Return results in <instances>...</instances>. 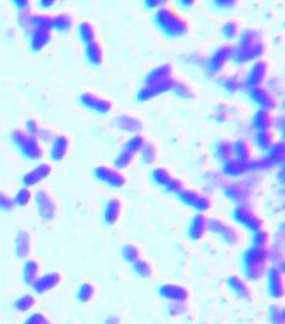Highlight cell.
<instances>
[{
    "mask_svg": "<svg viewBox=\"0 0 285 324\" xmlns=\"http://www.w3.org/2000/svg\"><path fill=\"white\" fill-rule=\"evenodd\" d=\"M36 203H37L39 215L46 220H52L56 216L57 206L56 203L51 198V195L46 190H39L36 194Z\"/></svg>",
    "mask_w": 285,
    "mask_h": 324,
    "instance_id": "cell-8",
    "label": "cell"
},
{
    "mask_svg": "<svg viewBox=\"0 0 285 324\" xmlns=\"http://www.w3.org/2000/svg\"><path fill=\"white\" fill-rule=\"evenodd\" d=\"M232 154H234V148L232 144L229 142H222L218 145V156L224 161L231 160Z\"/></svg>",
    "mask_w": 285,
    "mask_h": 324,
    "instance_id": "cell-41",
    "label": "cell"
},
{
    "mask_svg": "<svg viewBox=\"0 0 285 324\" xmlns=\"http://www.w3.org/2000/svg\"><path fill=\"white\" fill-rule=\"evenodd\" d=\"M232 54H234V48H232V47H221V48L212 56L211 61H209V69L213 73L222 70V68L227 64V62L231 58Z\"/></svg>",
    "mask_w": 285,
    "mask_h": 324,
    "instance_id": "cell-14",
    "label": "cell"
},
{
    "mask_svg": "<svg viewBox=\"0 0 285 324\" xmlns=\"http://www.w3.org/2000/svg\"><path fill=\"white\" fill-rule=\"evenodd\" d=\"M81 102H82L83 106L95 109L97 112H101V113H107L112 109V103L108 100L98 97L97 95L90 92H86L81 96Z\"/></svg>",
    "mask_w": 285,
    "mask_h": 324,
    "instance_id": "cell-13",
    "label": "cell"
},
{
    "mask_svg": "<svg viewBox=\"0 0 285 324\" xmlns=\"http://www.w3.org/2000/svg\"><path fill=\"white\" fill-rule=\"evenodd\" d=\"M153 178L158 184L167 185L171 179V176L166 168H157L153 171Z\"/></svg>",
    "mask_w": 285,
    "mask_h": 324,
    "instance_id": "cell-47",
    "label": "cell"
},
{
    "mask_svg": "<svg viewBox=\"0 0 285 324\" xmlns=\"http://www.w3.org/2000/svg\"><path fill=\"white\" fill-rule=\"evenodd\" d=\"M119 323H120V320L119 317H116V316H109L106 321V324H119Z\"/></svg>",
    "mask_w": 285,
    "mask_h": 324,
    "instance_id": "cell-59",
    "label": "cell"
},
{
    "mask_svg": "<svg viewBox=\"0 0 285 324\" xmlns=\"http://www.w3.org/2000/svg\"><path fill=\"white\" fill-rule=\"evenodd\" d=\"M61 281V276L59 273H49L43 276H39L37 280L33 283V289L37 294H44V292L53 290Z\"/></svg>",
    "mask_w": 285,
    "mask_h": 324,
    "instance_id": "cell-15",
    "label": "cell"
},
{
    "mask_svg": "<svg viewBox=\"0 0 285 324\" xmlns=\"http://www.w3.org/2000/svg\"><path fill=\"white\" fill-rule=\"evenodd\" d=\"M142 158L146 163H153L157 158V149L153 144H146L142 149Z\"/></svg>",
    "mask_w": 285,
    "mask_h": 324,
    "instance_id": "cell-46",
    "label": "cell"
},
{
    "mask_svg": "<svg viewBox=\"0 0 285 324\" xmlns=\"http://www.w3.org/2000/svg\"><path fill=\"white\" fill-rule=\"evenodd\" d=\"M227 194L230 199L236 200V202H244L248 198V187L244 183H235L227 188Z\"/></svg>",
    "mask_w": 285,
    "mask_h": 324,
    "instance_id": "cell-23",
    "label": "cell"
},
{
    "mask_svg": "<svg viewBox=\"0 0 285 324\" xmlns=\"http://www.w3.org/2000/svg\"><path fill=\"white\" fill-rule=\"evenodd\" d=\"M15 4H16V6L19 7L21 11H22V10L30 9V2L26 1V0H16V1H15Z\"/></svg>",
    "mask_w": 285,
    "mask_h": 324,
    "instance_id": "cell-58",
    "label": "cell"
},
{
    "mask_svg": "<svg viewBox=\"0 0 285 324\" xmlns=\"http://www.w3.org/2000/svg\"><path fill=\"white\" fill-rule=\"evenodd\" d=\"M263 51H265V46L260 40L258 33L253 31H245L232 56L237 62H247L262 56Z\"/></svg>",
    "mask_w": 285,
    "mask_h": 324,
    "instance_id": "cell-1",
    "label": "cell"
},
{
    "mask_svg": "<svg viewBox=\"0 0 285 324\" xmlns=\"http://www.w3.org/2000/svg\"><path fill=\"white\" fill-rule=\"evenodd\" d=\"M159 294L167 300H171L172 302H185L189 299V291L184 286L175 284H166L159 289Z\"/></svg>",
    "mask_w": 285,
    "mask_h": 324,
    "instance_id": "cell-12",
    "label": "cell"
},
{
    "mask_svg": "<svg viewBox=\"0 0 285 324\" xmlns=\"http://www.w3.org/2000/svg\"><path fill=\"white\" fill-rule=\"evenodd\" d=\"M48 324H49V323H48Z\"/></svg>",
    "mask_w": 285,
    "mask_h": 324,
    "instance_id": "cell-63",
    "label": "cell"
},
{
    "mask_svg": "<svg viewBox=\"0 0 285 324\" xmlns=\"http://www.w3.org/2000/svg\"><path fill=\"white\" fill-rule=\"evenodd\" d=\"M132 158L133 155L131 153H129V151L126 150L122 151V153L117 156L116 160H115V166H116L117 168H125V167H127L131 163Z\"/></svg>",
    "mask_w": 285,
    "mask_h": 324,
    "instance_id": "cell-48",
    "label": "cell"
},
{
    "mask_svg": "<svg viewBox=\"0 0 285 324\" xmlns=\"http://www.w3.org/2000/svg\"><path fill=\"white\" fill-rule=\"evenodd\" d=\"M207 219H206L205 215L202 214H198L195 218L192 219L190 225L189 234L190 237L193 240H200L202 239L205 232L207 231Z\"/></svg>",
    "mask_w": 285,
    "mask_h": 324,
    "instance_id": "cell-20",
    "label": "cell"
},
{
    "mask_svg": "<svg viewBox=\"0 0 285 324\" xmlns=\"http://www.w3.org/2000/svg\"><path fill=\"white\" fill-rule=\"evenodd\" d=\"M117 127L126 132H137L142 128V123L131 116H120L116 118Z\"/></svg>",
    "mask_w": 285,
    "mask_h": 324,
    "instance_id": "cell-27",
    "label": "cell"
},
{
    "mask_svg": "<svg viewBox=\"0 0 285 324\" xmlns=\"http://www.w3.org/2000/svg\"><path fill=\"white\" fill-rule=\"evenodd\" d=\"M269 318H271V322L273 324H284V310L279 306H272L269 308Z\"/></svg>",
    "mask_w": 285,
    "mask_h": 324,
    "instance_id": "cell-43",
    "label": "cell"
},
{
    "mask_svg": "<svg viewBox=\"0 0 285 324\" xmlns=\"http://www.w3.org/2000/svg\"><path fill=\"white\" fill-rule=\"evenodd\" d=\"M174 87L176 90L177 95H180L181 97H190L191 96V90L185 83H175Z\"/></svg>",
    "mask_w": 285,
    "mask_h": 324,
    "instance_id": "cell-55",
    "label": "cell"
},
{
    "mask_svg": "<svg viewBox=\"0 0 285 324\" xmlns=\"http://www.w3.org/2000/svg\"><path fill=\"white\" fill-rule=\"evenodd\" d=\"M180 199L185 204L193 206V208L200 211L208 210L209 206H211V200L206 195L200 194L196 190L184 189L182 192H180Z\"/></svg>",
    "mask_w": 285,
    "mask_h": 324,
    "instance_id": "cell-10",
    "label": "cell"
},
{
    "mask_svg": "<svg viewBox=\"0 0 285 324\" xmlns=\"http://www.w3.org/2000/svg\"><path fill=\"white\" fill-rule=\"evenodd\" d=\"M30 25L35 26V28H48L52 30L54 27V17L48 15H33L30 17Z\"/></svg>",
    "mask_w": 285,
    "mask_h": 324,
    "instance_id": "cell-33",
    "label": "cell"
},
{
    "mask_svg": "<svg viewBox=\"0 0 285 324\" xmlns=\"http://www.w3.org/2000/svg\"><path fill=\"white\" fill-rule=\"evenodd\" d=\"M31 198H32V194H31L30 190H28L27 188H22V189H20L19 192L16 193V195H15L14 203L15 205L26 206L31 202Z\"/></svg>",
    "mask_w": 285,
    "mask_h": 324,
    "instance_id": "cell-44",
    "label": "cell"
},
{
    "mask_svg": "<svg viewBox=\"0 0 285 324\" xmlns=\"http://www.w3.org/2000/svg\"><path fill=\"white\" fill-rule=\"evenodd\" d=\"M235 219L237 223L242 224L244 226H246L247 229L252 230V231H260L262 230L263 223L252 210L246 205H240L235 209Z\"/></svg>",
    "mask_w": 285,
    "mask_h": 324,
    "instance_id": "cell-5",
    "label": "cell"
},
{
    "mask_svg": "<svg viewBox=\"0 0 285 324\" xmlns=\"http://www.w3.org/2000/svg\"><path fill=\"white\" fill-rule=\"evenodd\" d=\"M272 142H273V135H272V133L268 132V130L260 132L257 134V144L263 150H267V149L271 148Z\"/></svg>",
    "mask_w": 285,
    "mask_h": 324,
    "instance_id": "cell-45",
    "label": "cell"
},
{
    "mask_svg": "<svg viewBox=\"0 0 285 324\" xmlns=\"http://www.w3.org/2000/svg\"><path fill=\"white\" fill-rule=\"evenodd\" d=\"M171 77V67L168 64H164L152 70V72L148 74L147 79H146V82L147 83L158 82V81L169 79Z\"/></svg>",
    "mask_w": 285,
    "mask_h": 324,
    "instance_id": "cell-25",
    "label": "cell"
},
{
    "mask_svg": "<svg viewBox=\"0 0 285 324\" xmlns=\"http://www.w3.org/2000/svg\"><path fill=\"white\" fill-rule=\"evenodd\" d=\"M157 23L166 33L171 36H181L187 32V22L174 11L168 9H161L156 15Z\"/></svg>",
    "mask_w": 285,
    "mask_h": 324,
    "instance_id": "cell-3",
    "label": "cell"
},
{
    "mask_svg": "<svg viewBox=\"0 0 285 324\" xmlns=\"http://www.w3.org/2000/svg\"><path fill=\"white\" fill-rule=\"evenodd\" d=\"M268 290L274 299L284 296V279L279 268L273 266L268 270Z\"/></svg>",
    "mask_w": 285,
    "mask_h": 324,
    "instance_id": "cell-11",
    "label": "cell"
},
{
    "mask_svg": "<svg viewBox=\"0 0 285 324\" xmlns=\"http://www.w3.org/2000/svg\"><path fill=\"white\" fill-rule=\"evenodd\" d=\"M52 38V32L48 28H35L31 33V47L33 51L38 52L49 43Z\"/></svg>",
    "mask_w": 285,
    "mask_h": 324,
    "instance_id": "cell-18",
    "label": "cell"
},
{
    "mask_svg": "<svg viewBox=\"0 0 285 324\" xmlns=\"http://www.w3.org/2000/svg\"><path fill=\"white\" fill-rule=\"evenodd\" d=\"M174 85H175V81L172 80L171 78H169V79H166V80L158 81V82L147 83V85H146L145 87L141 90L138 97L143 101L150 100V98L156 97V96L161 95V93L166 92V91L171 90V88H174Z\"/></svg>",
    "mask_w": 285,
    "mask_h": 324,
    "instance_id": "cell-7",
    "label": "cell"
},
{
    "mask_svg": "<svg viewBox=\"0 0 285 324\" xmlns=\"http://www.w3.org/2000/svg\"><path fill=\"white\" fill-rule=\"evenodd\" d=\"M167 189H168V192L180 193L184 190V184H182V182L180 181V179L171 178L168 184H167Z\"/></svg>",
    "mask_w": 285,
    "mask_h": 324,
    "instance_id": "cell-52",
    "label": "cell"
},
{
    "mask_svg": "<svg viewBox=\"0 0 285 324\" xmlns=\"http://www.w3.org/2000/svg\"><path fill=\"white\" fill-rule=\"evenodd\" d=\"M236 79H232V78H230L228 79V81L226 82V86L229 88V90H236L237 86H240V82H237V81H235Z\"/></svg>",
    "mask_w": 285,
    "mask_h": 324,
    "instance_id": "cell-57",
    "label": "cell"
},
{
    "mask_svg": "<svg viewBox=\"0 0 285 324\" xmlns=\"http://www.w3.org/2000/svg\"><path fill=\"white\" fill-rule=\"evenodd\" d=\"M248 169V163H244L237 160H229L227 161L226 166H224V172L229 176H240V174L245 173Z\"/></svg>",
    "mask_w": 285,
    "mask_h": 324,
    "instance_id": "cell-31",
    "label": "cell"
},
{
    "mask_svg": "<svg viewBox=\"0 0 285 324\" xmlns=\"http://www.w3.org/2000/svg\"><path fill=\"white\" fill-rule=\"evenodd\" d=\"M267 63L266 62H257L251 69L250 74L247 77V83L252 87H256V86L260 85L263 80H265L267 75Z\"/></svg>",
    "mask_w": 285,
    "mask_h": 324,
    "instance_id": "cell-19",
    "label": "cell"
},
{
    "mask_svg": "<svg viewBox=\"0 0 285 324\" xmlns=\"http://www.w3.org/2000/svg\"><path fill=\"white\" fill-rule=\"evenodd\" d=\"M272 123H273L272 116L269 114L268 111H266V109H260V111L256 113L255 119H253V124H255V127L257 128L260 132L268 130L269 128L272 127Z\"/></svg>",
    "mask_w": 285,
    "mask_h": 324,
    "instance_id": "cell-26",
    "label": "cell"
},
{
    "mask_svg": "<svg viewBox=\"0 0 285 324\" xmlns=\"http://www.w3.org/2000/svg\"><path fill=\"white\" fill-rule=\"evenodd\" d=\"M36 304L35 297L31 296V295H25V296L20 297V299L16 300V302L14 304V307L16 308L19 312H27L31 308L33 307Z\"/></svg>",
    "mask_w": 285,
    "mask_h": 324,
    "instance_id": "cell-36",
    "label": "cell"
},
{
    "mask_svg": "<svg viewBox=\"0 0 285 324\" xmlns=\"http://www.w3.org/2000/svg\"><path fill=\"white\" fill-rule=\"evenodd\" d=\"M269 252L267 248L251 247L245 254L246 274L251 280H258L267 271Z\"/></svg>",
    "mask_w": 285,
    "mask_h": 324,
    "instance_id": "cell-2",
    "label": "cell"
},
{
    "mask_svg": "<svg viewBox=\"0 0 285 324\" xmlns=\"http://www.w3.org/2000/svg\"><path fill=\"white\" fill-rule=\"evenodd\" d=\"M78 30H80V36L83 42H86L87 44L95 42V28H93V26L90 22H82L80 25V27H78Z\"/></svg>",
    "mask_w": 285,
    "mask_h": 324,
    "instance_id": "cell-35",
    "label": "cell"
},
{
    "mask_svg": "<svg viewBox=\"0 0 285 324\" xmlns=\"http://www.w3.org/2000/svg\"><path fill=\"white\" fill-rule=\"evenodd\" d=\"M228 284L229 286L231 287V290H234L235 294L239 297L246 299V297L250 296V290H248L247 285L245 284V281L242 280V279H240L239 276H230Z\"/></svg>",
    "mask_w": 285,
    "mask_h": 324,
    "instance_id": "cell-29",
    "label": "cell"
},
{
    "mask_svg": "<svg viewBox=\"0 0 285 324\" xmlns=\"http://www.w3.org/2000/svg\"><path fill=\"white\" fill-rule=\"evenodd\" d=\"M120 213H121V203L119 199H112L107 204L106 213H104V219L108 224L113 225L119 220Z\"/></svg>",
    "mask_w": 285,
    "mask_h": 324,
    "instance_id": "cell-24",
    "label": "cell"
},
{
    "mask_svg": "<svg viewBox=\"0 0 285 324\" xmlns=\"http://www.w3.org/2000/svg\"><path fill=\"white\" fill-rule=\"evenodd\" d=\"M38 135L39 138H42V139L44 140V142L52 140V138H53V134H52V132H49L48 129H39Z\"/></svg>",
    "mask_w": 285,
    "mask_h": 324,
    "instance_id": "cell-56",
    "label": "cell"
},
{
    "mask_svg": "<svg viewBox=\"0 0 285 324\" xmlns=\"http://www.w3.org/2000/svg\"><path fill=\"white\" fill-rule=\"evenodd\" d=\"M95 174L99 181L106 182L107 184L112 185L114 188L122 187L125 184V177L116 169L109 168L107 166L97 167Z\"/></svg>",
    "mask_w": 285,
    "mask_h": 324,
    "instance_id": "cell-9",
    "label": "cell"
},
{
    "mask_svg": "<svg viewBox=\"0 0 285 324\" xmlns=\"http://www.w3.org/2000/svg\"><path fill=\"white\" fill-rule=\"evenodd\" d=\"M269 149L271 150H269V155L267 158V161L269 162V164L281 163L284 159V144L278 143Z\"/></svg>",
    "mask_w": 285,
    "mask_h": 324,
    "instance_id": "cell-34",
    "label": "cell"
},
{
    "mask_svg": "<svg viewBox=\"0 0 285 324\" xmlns=\"http://www.w3.org/2000/svg\"><path fill=\"white\" fill-rule=\"evenodd\" d=\"M140 249L133 244H126L122 248V255L130 263H135L136 260L140 259Z\"/></svg>",
    "mask_w": 285,
    "mask_h": 324,
    "instance_id": "cell-40",
    "label": "cell"
},
{
    "mask_svg": "<svg viewBox=\"0 0 285 324\" xmlns=\"http://www.w3.org/2000/svg\"><path fill=\"white\" fill-rule=\"evenodd\" d=\"M93 295H95V287H93V285L90 283H85L81 285L80 290H78L77 297L81 302L86 304V302L92 300Z\"/></svg>",
    "mask_w": 285,
    "mask_h": 324,
    "instance_id": "cell-37",
    "label": "cell"
},
{
    "mask_svg": "<svg viewBox=\"0 0 285 324\" xmlns=\"http://www.w3.org/2000/svg\"><path fill=\"white\" fill-rule=\"evenodd\" d=\"M14 206H15L14 199L10 198L7 194H5V193L0 192V209L5 211H10L14 209Z\"/></svg>",
    "mask_w": 285,
    "mask_h": 324,
    "instance_id": "cell-51",
    "label": "cell"
},
{
    "mask_svg": "<svg viewBox=\"0 0 285 324\" xmlns=\"http://www.w3.org/2000/svg\"><path fill=\"white\" fill-rule=\"evenodd\" d=\"M72 26V17L69 14H60L54 17V28L59 31H67Z\"/></svg>",
    "mask_w": 285,
    "mask_h": 324,
    "instance_id": "cell-38",
    "label": "cell"
},
{
    "mask_svg": "<svg viewBox=\"0 0 285 324\" xmlns=\"http://www.w3.org/2000/svg\"><path fill=\"white\" fill-rule=\"evenodd\" d=\"M52 172L51 164L48 163H42L39 166L36 167L32 171L27 172V173L23 176L22 182L26 187H32V185H36L39 183L42 179H44L46 177H48Z\"/></svg>",
    "mask_w": 285,
    "mask_h": 324,
    "instance_id": "cell-16",
    "label": "cell"
},
{
    "mask_svg": "<svg viewBox=\"0 0 285 324\" xmlns=\"http://www.w3.org/2000/svg\"><path fill=\"white\" fill-rule=\"evenodd\" d=\"M235 1H228V0H222V1H218L219 6H231L234 5Z\"/></svg>",
    "mask_w": 285,
    "mask_h": 324,
    "instance_id": "cell-62",
    "label": "cell"
},
{
    "mask_svg": "<svg viewBox=\"0 0 285 324\" xmlns=\"http://www.w3.org/2000/svg\"><path fill=\"white\" fill-rule=\"evenodd\" d=\"M67 149H69V139L66 137H64V135L57 137L53 142V146H52V159L56 161L62 160L65 158V155H66Z\"/></svg>",
    "mask_w": 285,
    "mask_h": 324,
    "instance_id": "cell-22",
    "label": "cell"
},
{
    "mask_svg": "<svg viewBox=\"0 0 285 324\" xmlns=\"http://www.w3.org/2000/svg\"><path fill=\"white\" fill-rule=\"evenodd\" d=\"M268 234L266 231H260L256 232V235L253 236V247L258 248H267V244H268Z\"/></svg>",
    "mask_w": 285,
    "mask_h": 324,
    "instance_id": "cell-49",
    "label": "cell"
},
{
    "mask_svg": "<svg viewBox=\"0 0 285 324\" xmlns=\"http://www.w3.org/2000/svg\"><path fill=\"white\" fill-rule=\"evenodd\" d=\"M86 54H87L88 61L93 63V64H101L102 59H103V51H102V47L99 46L96 41L92 42V43L87 44Z\"/></svg>",
    "mask_w": 285,
    "mask_h": 324,
    "instance_id": "cell-32",
    "label": "cell"
},
{
    "mask_svg": "<svg viewBox=\"0 0 285 324\" xmlns=\"http://www.w3.org/2000/svg\"><path fill=\"white\" fill-rule=\"evenodd\" d=\"M232 148H234V154L237 158L236 160L244 162V163H248L251 159V150L248 144L244 140H239V142L235 143V145H232Z\"/></svg>",
    "mask_w": 285,
    "mask_h": 324,
    "instance_id": "cell-30",
    "label": "cell"
},
{
    "mask_svg": "<svg viewBox=\"0 0 285 324\" xmlns=\"http://www.w3.org/2000/svg\"><path fill=\"white\" fill-rule=\"evenodd\" d=\"M53 4V0H43V1H41V6L44 7V9H46V7H51Z\"/></svg>",
    "mask_w": 285,
    "mask_h": 324,
    "instance_id": "cell-61",
    "label": "cell"
},
{
    "mask_svg": "<svg viewBox=\"0 0 285 324\" xmlns=\"http://www.w3.org/2000/svg\"><path fill=\"white\" fill-rule=\"evenodd\" d=\"M207 229L211 230L214 234L222 235L223 239L226 240L229 244H236V243L239 242V232L232 226L224 224L223 221L217 220V219H211V220L207 221Z\"/></svg>",
    "mask_w": 285,
    "mask_h": 324,
    "instance_id": "cell-6",
    "label": "cell"
},
{
    "mask_svg": "<svg viewBox=\"0 0 285 324\" xmlns=\"http://www.w3.org/2000/svg\"><path fill=\"white\" fill-rule=\"evenodd\" d=\"M12 140L20 148L23 155L31 160H38L43 156V149L36 137L27 134L23 130H15L12 133Z\"/></svg>",
    "mask_w": 285,
    "mask_h": 324,
    "instance_id": "cell-4",
    "label": "cell"
},
{
    "mask_svg": "<svg viewBox=\"0 0 285 324\" xmlns=\"http://www.w3.org/2000/svg\"><path fill=\"white\" fill-rule=\"evenodd\" d=\"M26 130H27V134L36 137L39 133L38 123L36 122L35 119H30V121H27V123H26Z\"/></svg>",
    "mask_w": 285,
    "mask_h": 324,
    "instance_id": "cell-54",
    "label": "cell"
},
{
    "mask_svg": "<svg viewBox=\"0 0 285 324\" xmlns=\"http://www.w3.org/2000/svg\"><path fill=\"white\" fill-rule=\"evenodd\" d=\"M250 96L252 97V100L257 102L262 109H272L276 107V100L273 98V96L266 90V88L260 87V86H256V87H252L250 90Z\"/></svg>",
    "mask_w": 285,
    "mask_h": 324,
    "instance_id": "cell-17",
    "label": "cell"
},
{
    "mask_svg": "<svg viewBox=\"0 0 285 324\" xmlns=\"http://www.w3.org/2000/svg\"><path fill=\"white\" fill-rule=\"evenodd\" d=\"M23 324H48V321L41 313H35V315L30 316Z\"/></svg>",
    "mask_w": 285,
    "mask_h": 324,
    "instance_id": "cell-53",
    "label": "cell"
},
{
    "mask_svg": "<svg viewBox=\"0 0 285 324\" xmlns=\"http://www.w3.org/2000/svg\"><path fill=\"white\" fill-rule=\"evenodd\" d=\"M162 4H164V1H158V0H152V1H148L147 5L151 7H157L162 6Z\"/></svg>",
    "mask_w": 285,
    "mask_h": 324,
    "instance_id": "cell-60",
    "label": "cell"
},
{
    "mask_svg": "<svg viewBox=\"0 0 285 324\" xmlns=\"http://www.w3.org/2000/svg\"><path fill=\"white\" fill-rule=\"evenodd\" d=\"M237 32H239V25H237L235 21H229V22H227L226 25H224L223 33L226 37L234 38L235 36L237 35Z\"/></svg>",
    "mask_w": 285,
    "mask_h": 324,
    "instance_id": "cell-50",
    "label": "cell"
},
{
    "mask_svg": "<svg viewBox=\"0 0 285 324\" xmlns=\"http://www.w3.org/2000/svg\"><path fill=\"white\" fill-rule=\"evenodd\" d=\"M39 265L36 260H27L23 268V280L27 285H33L38 279Z\"/></svg>",
    "mask_w": 285,
    "mask_h": 324,
    "instance_id": "cell-28",
    "label": "cell"
},
{
    "mask_svg": "<svg viewBox=\"0 0 285 324\" xmlns=\"http://www.w3.org/2000/svg\"><path fill=\"white\" fill-rule=\"evenodd\" d=\"M145 145L146 143H145V139H143V137H141V135H135L132 139H130L129 142H127L126 151H129V153H131L133 155V154L142 151L143 146Z\"/></svg>",
    "mask_w": 285,
    "mask_h": 324,
    "instance_id": "cell-39",
    "label": "cell"
},
{
    "mask_svg": "<svg viewBox=\"0 0 285 324\" xmlns=\"http://www.w3.org/2000/svg\"><path fill=\"white\" fill-rule=\"evenodd\" d=\"M133 269H135L136 273L140 276H143V278H148L152 274V268H151V264L146 260H136L133 263Z\"/></svg>",
    "mask_w": 285,
    "mask_h": 324,
    "instance_id": "cell-42",
    "label": "cell"
},
{
    "mask_svg": "<svg viewBox=\"0 0 285 324\" xmlns=\"http://www.w3.org/2000/svg\"><path fill=\"white\" fill-rule=\"evenodd\" d=\"M15 250L19 258H27L31 252V236L28 232L20 231L15 242Z\"/></svg>",
    "mask_w": 285,
    "mask_h": 324,
    "instance_id": "cell-21",
    "label": "cell"
}]
</instances>
